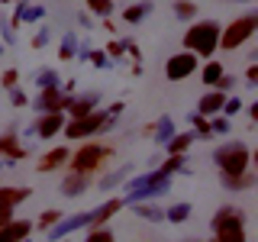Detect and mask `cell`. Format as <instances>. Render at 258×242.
I'll return each mask as SVG.
<instances>
[{
  "instance_id": "1",
  "label": "cell",
  "mask_w": 258,
  "mask_h": 242,
  "mask_svg": "<svg viewBox=\"0 0 258 242\" xmlns=\"http://www.w3.org/2000/svg\"><path fill=\"white\" fill-rule=\"evenodd\" d=\"M220 48V23L216 20H200L184 32V52L197 55V58H210Z\"/></svg>"
},
{
  "instance_id": "2",
  "label": "cell",
  "mask_w": 258,
  "mask_h": 242,
  "mask_svg": "<svg viewBox=\"0 0 258 242\" xmlns=\"http://www.w3.org/2000/svg\"><path fill=\"white\" fill-rule=\"evenodd\" d=\"M168 191H171V174H165L158 168V171H149V174H142V177H136V181L126 184L123 204H145V200H155Z\"/></svg>"
},
{
  "instance_id": "3",
  "label": "cell",
  "mask_w": 258,
  "mask_h": 242,
  "mask_svg": "<svg viewBox=\"0 0 258 242\" xmlns=\"http://www.w3.org/2000/svg\"><path fill=\"white\" fill-rule=\"evenodd\" d=\"M213 161H216V168H220V174H242V171H248V161H252V152H248V145L245 142H223L220 149L213 152Z\"/></svg>"
},
{
  "instance_id": "4",
  "label": "cell",
  "mask_w": 258,
  "mask_h": 242,
  "mask_svg": "<svg viewBox=\"0 0 258 242\" xmlns=\"http://www.w3.org/2000/svg\"><path fill=\"white\" fill-rule=\"evenodd\" d=\"M255 29H258V13H242V16H236V20H232L226 29H220V48H226V52H236V48H242L248 39L255 36Z\"/></svg>"
},
{
  "instance_id": "5",
  "label": "cell",
  "mask_w": 258,
  "mask_h": 242,
  "mask_svg": "<svg viewBox=\"0 0 258 242\" xmlns=\"http://www.w3.org/2000/svg\"><path fill=\"white\" fill-rule=\"evenodd\" d=\"M110 155H113L110 145L87 142V145H81L75 155L68 158V165H71V171H78V174H94L97 168H103V161H107Z\"/></svg>"
},
{
  "instance_id": "6",
  "label": "cell",
  "mask_w": 258,
  "mask_h": 242,
  "mask_svg": "<svg viewBox=\"0 0 258 242\" xmlns=\"http://www.w3.org/2000/svg\"><path fill=\"white\" fill-rule=\"evenodd\" d=\"M103 119H107V113H103V110H94V113H87V116H75V119H68L61 133L68 136L71 142H75V139H91V136L103 133Z\"/></svg>"
},
{
  "instance_id": "7",
  "label": "cell",
  "mask_w": 258,
  "mask_h": 242,
  "mask_svg": "<svg viewBox=\"0 0 258 242\" xmlns=\"http://www.w3.org/2000/svg\"><path fill=\"white\" fill-rule=\"evenodd\" d=\"M197 68H200V58H197V55L177 52V55H171V58H168L165 75H168V81H184V78H190Z\"/></svg>"
},
{
  "instance_id": "8",
  "label": "cell",
  "mask_w": 258,
  "mask_h": 242,
  "mask_svg": "<svg viewBox=\"0 0 258 242\" xmlns=\"http://www.w3.org/2000/svg\"><path fill=\"white\" fill-rule=\"evenodd\" d=\"M64 103H68V97H64L61 87H42L39 97L32 100V107L39 110V116L42 113H55V110H64Z\"/></svg>"
},
{
  "instance_id": "9",
  "label": "cell",
  "mask_w": 258,
  "mask_h": 242,
  "mask_svg": "<svg viewBox=\"0 0 258 242\" xmlns=\"http://www.w3.org/2000/svg\"><path fill=\"white\" fill-rule=\"evenodd\" d=\"M213 232H220V229H236V226H245V210L242 207H232V204H226L220 207L213 213Z\"/></svg>"
},
{
  "instance_id": "10",
  "label": "cell",
  "mask_w": 258,
  "mask_h": 242,
  "mask_svg": "<svg viewBox=\"0 0 258 242\" xmlns=\"http://www.w3.org/2000/svg\"><path fill=\"white\" fill-rule=\"evenodd\" d=\"M64 110H55V113H42V116L36 119V126H32V133L39 136V139H52V136H58L64 129Z\"/></svg>"
},
{
  "instance_id": "11",
  "label": "cell",
  "mask_w": 258,
  "mask_h": 242,
  "mask_svg": "<svg viewBox=\"0 0 258 242\" xmlns=\"http://www.w3.org/2000/svg\"><path fill=\"white\" fill-rule=\"evenodd\" d=\"M97 103H100V91H87V94L68 97L64 110L71 113V119H75V116H87V113H94V110H97Z\"/></svg>"
},
{
  "instance_id": "12",
  "label": "cell",
  "mask_w": 258,
  "mask_h": 242,
  "mask_svg": "<svg viewBox=\"0 0 258 242\" xmlns=\"http://www.w3.org/2000/svg\"><path fill=\"white\" fill-rule=\"evenodd\" d=\"M87 223H91V210H87V213H75V216H68V220H58L48 229V239H64L75 229H87Z\"/></svg>"
},
{
  "instance_id": "13",
  "label": "cell",
  "mask_w": 258,
  "mask_h": 242,
  "mask_svg": "<svg viewBox=\"0 0 258 242\" xmlns=\"http://www.w3.org/2000/svg\"><path fill=\"white\" fill-rule=\"evenodd\" d=\"M29 232H32L29 220H10L0 226V242H26Z\"/></svg>"
},
{
  "instance_id": "14",
  "label": "cell",
  "mask_w": 258,
  "mask_h": 242,
  "mask_svg": "<svg viewBox=\"0 0 258 242\" xmlns=\"http://www.w3.org/2000/svg\"><path fill=\"white\" fill-rule=\"evenodd\" d=\"M87 188H91V174H78V171H68L61 177V194L64 197H81Z\"/></svg>"
},
{
  "instance_id": "15",
  "label": "cell",
  "mask_w": 258,
  "mask_h": 242,
  "mask_svg": "<svg viewBox=\"0 0 258 242\" xmlns=\"http://www.w3.org/2000/svg\"><path fill=\"white\" fill-rule=\"evenodd\" d=\"M119 210H123V200H119V197H110L103 207L91 210V223H87V226H91V229H100V226H107V220H110L113 213H119Z\"/></svg>"
},
{
  "instance_id": "16",
  "label": "cell",
  "mask_w": 258,
  "mask_h": 242,
  "mask_svg": "<svg viewBox=\"0 0 258 242\" xmlns=\"http://www.w3.org/2000/svg\"><path fill=\"white\" fill-rule=\"evenodd\" d=\"M26 145H23L20 139H16L13 133H7V136H0V158H7V161H20V158H26Z\"/></svg>"
},
{
  "instance_id": "17",
  "label": "cell",
  "mask_w": 258,
  "mask_h": 242,
  "mask_svg": "<svg viewBox=\"0 0 258 242\" xmlns=\"http://www.w3.org/2000/svg\"><path fill=\"white\" fill-rule=\"evenodd\" d=\"M68 158H71V152L64 149V145H58V149H52V152H45L42 158H39V168L36 171H42V174H48V171H55V168H61V165H68Z\"/></svg>"
},
{
  "instance_id": "18",
  "label": "cell",
  "mask_w": 258,
  "mask_h": 242,
  "mask_svg": "<svg viewBox=\"0 0 258 242\" xmlns=\"http://www.w3.org/2000/svg\"><path fill=\"white\" fill-rule=\"evenodd\" d=\"M223 103H226V94L207 91L204 97H200V103H197V113H200V116H216V113L223 110Z\"/></svg>"
},
{
  "instance_id": "19",
  "label": "cell",
  "mask_w": 258,
  "mask_h": 242,
  "mask_svg": "<svg viewBox=\"0 0 258 242\" xmlns=\"http://www.w3.org/2000/svg\"><path fill=\"white\" fill-rule=\"evenodd\" d=\"M220 181H223V188L226 191H248V188H255V171L248 168V171H242V174H220Z\"/></svg>"
},
{
  "instance_id": "20",
  "label": "cell",
  "mask_w": 258,
  "mask_h": 242,
  "mask_svg": "<svg viewBox=\"0 0 258 242\" xmlns=\"http://www.w3.org/2000/svg\"><path fill=\"white\" fill-rule=\"evenodd\" d=\"M32 197V191L29 188H0V207H16V204H23V200H29Z\"/></svg>"
},
{
  "instance_id": "21",
  "label": "cell",
  "mask_w": 258,
  "mask_h": 242,
  "mask_svg": "<svg viewBox=\"0 0 258 242\" xmlns=\"http://www.w3.org/2000/svg\"><path fill=\"white\" fill-rule=\"evenodd\" d=\"M149 133L155 136V142H158V145H165V142L174 136V123H171V116H158V123H155V126H149Z\"/></svg>"
},
{
  "instance_id": "22",
  "label": "cell",
  "mask_w": 258,
  "mask_h": 242,
  "mask_svg": "<svg viewBox=\"0 0 258 242\" xmlns=\"http://www.w3.org/2000/svg\"><path fill=\"white\" fill-rule=\"evenodd\" d=\"M194 139H197L194 133H174L165 145H168V152H171V155H184V152L190 149V142H194Z\"/></svg>"
},
{
  "instance_id": "23",
  "label": "cell",
  "mask_w": 258,
  "mask_h": 242,
  "mask_svg": "<svg viewBox=\"0 0 258 242\" xmlns=\"http://www.w3.org/2000/svg\"><path fill=\"white\" fill-rule=\"evenodd\" d=\"M129 207H133V213H136V216H142V220H149V223L165 220V210L155 207V204H129Z\"/></svg>"
},
{
  "instance_id": "24",
  "label": "cell",
  "mask_w": 258,
  "mask_h": 242,
  "mask_svg": "<svg viewBox=\"0 0 258 242\" xmlns=\"http://www.w3.org/2000/svg\"><path fill=\"white\" fill-rule=\"evenodd\" d=\"M223 75H226L223 62H213V58H210V62L204 65V68H200V78H204V84H207V87H213V84H216V81H220Z\"/></svg>"
},
{
  "instance_id": "25",
  "label": "cell",
  "mask_w": 258,
  "mask_h": 242,
  "mask_svg": "<svg viewBox=\"0 0 258 242\" xmlns=\"http://www.w3.org/2000/svg\"><path fill=\"white\" fill-rule=\"evenodd\" d=\"M152 7L149 4H129L126 10H123V20L129 23V26H136V23H142L145 20V13H149Z\"/></svg>"
},
{
  "instance_id": "26",
  "label": "cell",
  "mask_w": 258,
  "mask_h": 242,
  "mask_svg": "<svg viewBox=\"0 0 258 242\" xmlns=\"http://www.w3.org/2000/svg\"><path fill=\"white\" fill-rule=\"evenodd\" d=\"M210 242H245V226H236V229H220L213 232Z\"/></svg>"
},
{
  "instance_id": "27",
  "label": "cell",
  "mask_w": 258,
  "mask_h": 242,
  "mask_svg": "<svg viewBox=\"0 0 258 242\" xmlns=\"http://www.w3.org/2000/svg\"><path fill=\"white\" fill-rule=\"evenodd\" d=\"M36 84H39V91H42V87H61L58 71H55V68H42V71L36 75Z\"/></svg>"
},
{
  "instance_id": "28",
  "label": "cell",
  "mask_w": 258,
  "mask_h": 242,
  "mask_svg": "<svg viewBox=\"0 0 258 242\" xmlns=\"http://www.w3.org/2000/svg\"><path fill=\"white\" fill-rule=\"evenodd\" d=\"M58 220H61V210H55V207H52V210H42V216H39V220L32 223V226H39V229H45V232H48Z\"/></svg>"
},
{
  "instance_id": "29",
  "label": "cell",
  "mask_w": 258,
  "mask_h": 242,
  "mask_svg": "<svg viewBox=\"0 0 258 242\" xmlns=\"http://www.w3.org/2000/svg\"><path fill=\"white\" fill-rule=\"evenodd\" d=\"M78 55V36H64L61 39V48H58V58L61 62H71Z\"/></svg>"
},
{
  "instance_id": "30",
  "label": "cell",
  "mask_w": 258,
  "mask_h": 242,
  "mask_svg": "<svg viewBox=\"0 0 258 242\" xmlns=\"http://www.w3.org/2000/svg\"><path fill=\"white\" fill-rule=\"evenodd\" d=\"M174 16L177 20H194V16H197V4H190V0H174Z\"/></svg>"
},
{
  "instance_id": "31",
  "label": "cell",
  "mask_w": 258,
  "mask_h": 242,
  "mask_svg": "<svg viewBox=\"0 0 258 242\" xmlns=\"http://www.w3.org/2000/svg\"><path fill=\"white\" fill-rule=\"evenodd\" d=\"M87 10L97 13L100 20H107V16L113 13V0H87Z\"/></svg>"
},
{
  "instance_id": "32",
  "label": "cell",
  "mask_w": 258,
  "mask_h": 242,
  "mask_svg": "<svg viewBox=\"0 0 258 242\" xmlns=\"http://www.w3.org/2000/svg\"><path fill=\"white\" fill-rule=\"evenodd\" d=\"M126 174H129V168H116V171H110V174H103V177H100V188H103V191H110V188H116V184H119V181H123V177H126Z\"/></svg>"
},
{
  "instance_id": "33",
  "label": "cell",
  "mask_w": 258,
  "mask_h": 242,
  "mask_svg": "<svg viewBox=\"0 0 258 242\" xmlns=\"http://www.w3.org/2000/svg\"><path fill=\"white\" fill-rule=\"evenodd\" d=\"M165 216H168L171 223H184V220L190 216V204H174L171 210H165Z\"/></svg>"
},
{
  "instance_id": "34",
  "label": "cell",
  "mask_w": 258,
  "mask_h": 242,
  "mask_svg": "<svg viewBox=\"0 0 258 242\" xmlns=\"http://www.w3.org/2000/svg\"><path fill=\"white\" fill-rule=\"evenodd\" d=\"M190 123H194V129H197L194 136H213V133H210V123H207V116H200V113H190Z\"/></svg>"
},
{
  "instance_id": "35",
  "label": "cell",
  "mask_w": 258,
  "mask_h": 242,
  "mask_svg": "<svg viewBox=\"0 0 258 242\" xmlns=\"http://www.w3.org/2000/svg\"><path fill=\"white\" fill-rule=\"evenodd\" d=\"M84 242H113V232L107 229V226H100V229H91V232H87Z\"/></svg>"
},
{
  "instance_id": "36",
  "label": "cell",
  "mask_w": 258,
  "mask_h": 242,
  "mask_svg": "<svg viewBox=\"0 0 258 242\" xmlns=\"http://www.w3.org/2000/svg\"><path fill=\"white\" fill-rule=\"evenodd\" d=\"M184 168V155H168V161L161 165V171L165 174H174V171H181Z\"/></svg>"
},
{
  "instance_id": "37",
  "label": "cell",
  "mask_w": 258,
  "mask_h": 242,
  "mask_svg": "<svg viewBox=\"0 0 258 242\" xmlns=\"http://www.w3.org/2000/svg\"><path fill=\"white\" fill-rule=\"evenodd\" d=\"M239 110H242V100H239V97H226V103H223V110H220V113L232 116V113H239Z\"/></svg>"
},
{
  "instance_id": "38",
  "label": "cell",
  "mask_w": 258,
  "mask_h": 242,
  "mask_svg": "<svg viewBox=\"0 0 258 242\" xmlns=\"http://www.w3.org/2000/svg\"><path fill=\"white\" fill-rule=\"evenodd\" d=\"M87 58L94 62V68H110V55H103V52H91Z\"/></svg>"
},
{
  "instance_id": "39",
  "label": "cell",
  "mask_w": 258,
  "mask_h": 242,
  "mask_svg": "<svg viewBox=\"0 0 258 242\" xmlns=\"http://www.w3.org/2000/svg\"><path fill=\"white\" fill-rule=\"evenodd\" d=\"M216 91H220V94H226V91H229V87H236V78H232V75H223L220 81H216Z\"/></svg>"
},
{
  "instance_id": "40",
  "label": "cell",
  "mask_w": 258,
  "mask_h": 242,
  "mask_svg": "<svg viewBox=\"0 0 258 242\" xmlns=\"http://www.w3.org/2000/svg\"><path fill=\"white\" fill-rule=\"evenodd\" d=\"M210 133H229V119H226V116L213 119V123H210Z\"/></svg>"
},
{
  "instance_id": "41",
  "label": "cell",
  "mask_w": 258,
  "mask_h": 242,
  "mask_svg": "<svg viewBox=\"0 0 258 242\" xmlns=\"http://www.w3.org/2000/svg\"><path fill=\"white\" fill-rule=\"evenodd\" d=\"M48 45V29H39L36 39H32V48H45Z\"/></svg>"
},
{
  "instance_id": "42",
  "label": "cell",
  "mask_w": 258,
  "mask_h": 242,
  "mask_svg": "<svg viewBox=\"0 0 258 242\" xmlns=\"http://www.w3.org/2000/svg\"><path fill=\"white\" fill-rule=\"evenodd\" d=\"M10 91H13V94H10L13 107H26V103H29V100H26V94H23V91H16V87H10Z\"/></svg>"
},
{
  "instance_id": "43",
  "label": "cell",
  "mask_w": 258,
  "mask_h": 242,
  "mask_svg": "<svg viewBox=\"0 0 258 242\" xmlns=\"http://www.w3.org/2000/svg\"><path fill=\"white\" fill-rule=\"evenodd\" d=\"M107 52L113 55V58H119V55L126 52V42H110V45H107Z\"/></svg>"
},
{
  "instance_id": "44",
  "label": "cell",
  "mask_w": 258,
  "mask_h": 242,
  "mask_svg": "<svg viewBox=\"0 0 258 242\" xmlns=\"http://www.w3.org/2000/svg\"><path fill=\"white\" fill-rule=\"evenodd\" d=\"M16 78H20V75H16L13 68H10V71H4V87H16Z\"/></svg>"
},
{
  "instance_id": "45",
  "label": "cell",
  "mask_w": 258,
  "mask_h": 242,
  "mask_svg": "<svg viewBox=\"0 0 258 242\" xmlns=\"http://www.w3.org/2000/svg\"><path fill=\"white\" fill-rule=\"evenodd\" d=\"M245 78H248V84H258V65H248Z\"/></svg>"
},
{
  "instance_id": "46",
  "label": "cell",
  "mask_w": 258,
  "mask_h": 242,
  "mask_svg": "<svg viewBox=\"0 0 258 242\" xmlns=\"http://www.w3.org/2000/svg\"><path fill=\"white\" fill-rule=\"evenodd\" d=\"M10 220H13V210H10V207H0V226L10 223Z\"/></svg>"
},
{
  "instance_id": "47",
  "label": "cell",
  "mask_w": 258,
  "mask_h": 242,
  "mask_svg": "<svg viewBox=\"0 0 258 242\" xmlns=\"http://www.w3.org/2000/svg\"><path fill=\"white\" fill-rule=\"evenodd\" d=\"M107 113V116H119V113H123V103H110V110H103Z\"/></svg>"
},
{
  "instance_id": "48",
  "label": "cell",
  "mask_w": 258,
  "mask_h": 242,
  "mask_svg": "<svg viewBox=\"0 0 258 242\" xmlns=\"http://www.w3.org/2000/svg\"><path fill=\"white\" fill-rule=\"evenodd\" d=\"M226 4H252V0H226Z\"/></svg>"
},
{
  "instance_id": "49",
  "label": "cell",
  "mask_w": 258,
  "mask_h": 242,
  "mask_svg": "<svg viewBox=\"0 0 258 242\" xmlns=\"http://www.w3.org/2000/svg\"><path fill=\"white\" fill-rule=\"evenodd\" d=\"M0 4H16V0H0Z\"/></svg>"
},
{
  "instance_id": "50",
  "label": "cell",
  "mask_w": 258,
  "mask_h": 242,
  "mask_svg": "<svg viewBox=\"0 0 258 242\" xmlns=\"http://www.w3.org/2000/svg\"><path fill=\"white\" fill-rule=\"evenodd\" d=\"M184 242H197V239H184Z\"/></svg>"
},
{
  "instance_id": "51",
  "label": "cell",
  "mask_w": 258,
  "mask_h": 242,
  "mask_svg": "<svg viewBox=\"0 0 258 242\" xmlns=\"http://www.w3.org/2000/svg\"><path fill=\"white\" fill-rule=\"evenodd\" d=\"M139 4H149V0H139Z\"/></svg>"
},
{
  "instance_id": "52",
  "label": "cell",
  "mask_w": 258,
  "mask_h": 242,
  "mask_svg": "<svg viewBox=\"0 0 258 242\" xmlns=\"http://www.w3.org/2000/svg\"><path fill=\"white\" fill-rule=\"evenodd\" d=\"M26 242H29V239H26Z\"/></svg>"
}]
</instances>
